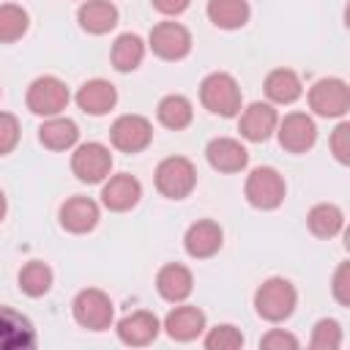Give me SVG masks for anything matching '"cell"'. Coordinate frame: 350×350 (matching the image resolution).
I'll return each instance as SVG.
<instances>
[{
    "label": "cell",
    "instance_id": "1",
    "mask_svg": "<svg viewBox=\"0 0 350 350\" xmlns=\"http://www.w3.org/2000/svg\"><path fill=\"white\" fill-rule=\"evenodd\" d=\"M298 304V293L293 287V282L282 279V276H271L265 279L257 293H254V309L262 320L268 323H282L295 312Z\"/></svg>",
    "mask_w": 350,
    "mask_h": 350
},
{
    "label": "cell",
    "instance_id": "2",
    "mask_svg": "<svg viewBox=\"0 0 350 350\" xmlns=\"http://www.w3.org/2000/svg\"><path fill=\"white\" fill-rule=\"evenodd\" d=\"M200 101L213 115L232 118L241 112V88H238L235 77H230L224 71H213L200 85Z\"/></svg>",
    "mask_w": 350,
    "mask_h": 350
},
{
    "label": "cell",
    "instance_id": "3",
    "mask_svg": "<svg viewBox=\"0 0 350 350\" xmlns=\"http://www.w3.org/2000/svg\"><path fill=\"white\" fill-rule=\"evenodd\" d=\"M71 312H74V320L88 328V331H107L115 320V306L109 301V295L98 287H85L77 293L74 304H71Z\"/></svg>",
    "mask_w": 350,
    "mask_h": 350
},
{
    "label": "cell",
    "instance_id": "4",
    "mask_svg": "<svg viewBox=\"0 0 350 350\" xmlns=\"http://www.w3.org/2000/svg\"><path fill=\"white\" fill-rule=\"evenodd\" d=\"M243 194H246L249 205H254L260 211H273L284 202L287 186H284V178L273 167H257L249 172Z\"/></svg>",
    "mask_w": 350,
    "mask_h": 350
},
{
    "label": "cell",
    "instance_id": "5",
    "mask_svg": "<svg viewBox=\"0 0 350 350\" xmlns=\"http://www.w3.org/2000/svg\"><path fill=\"white\" fill-rule=\"evenodd\" d=\"M197 186V170L183 156H170L156 167V189L170 200H183Z\"/></svg>",
    "mask_w": 350,
    "mask_h": 350
},
{
    "label": "cell",
    "instance_id": "6",
    "mask_svg": "<svg viewBox=\"0 0 350 350\" xmlns=\"http://www.w3.org/2000/svg\"><path fill=\"white\" fill-rule=\"evenodd\" d=\"M68 88L63 79L57 77H38L30 82L27 88V109L41 115V118H52V115H60L66 107H68Z\"/></svg>",
    "mask_w": 350,
    "mask_h": 350
},
{
    "label": "cell",
    "instance_id": "7",
    "mask_svg": "<svg viewBox=\"0 0 350 350\" xmlns=\"http://www.w3.org/2000/svg\"><path fill=\"white\" fill-rule=\"evenodd\" d=\"M309 107L320 118H342L350 109V88L345 79L325 77L309 88Z\"/></svg>",
    "mask_w": 350,
    "mask_h": 350
},
{
    "label": "cell",
    "instance_id": "8",
    "mask_svg": "<svg viewBox=\"0 0 350 350\" xmlns=\"http://www.w3.org/2000/svg\"><path fill=\"white\" fill-rule=\"evenodd\" d=\"M71 170L82 183H101L109 178L112 153L101 142H82L71 156Z\"/></svg>",
    "mask_w": 350,
    "mask_h": 350
},
{
    "label": "cell",
    "instance_id": "9",
    "mask_svg": "<svg viewBox=\"0 0 350 350\" xmlns=\"http://www.w3.org/2000/svg\"><path fill=\"white\" fill-rule=\"evenodd\" d=\"M148 46L161 60H180L191 52V33L180 22H159L148 36Z\"/></svg>",
    "mask_w": 350,
    "mask_h": 350
},
{
    "label": "cell",
    "instance_id": "10",
    "mask_svg": "<svg viewBox=\"0 0 350 350\" xmlns=\"http://www.w3.org/2000/svg\"><path fill=\"white\" fill-rule=\"evenodd\" d=\"M109 139L123 153H139V150H145L150 145L153 126L142 115H120L109 129Z\"/></svg>",
    "mask_w": 350,
    "mask_h": 350
},
{
    "label": "cell",
    "instance_id": "11",
    "mask_svg": "<svg viewBox=\"0 0 350 350\" xmlns=\"http://www.w3.org/2000/svg\"><path fill=\"white\" fill-rule=\"evenodd\" d=\"M115 331H118V339L123 345H129V347H145V345H150L159 336L161 323H159V317L153 312L137 309V312H129L126 317H120L118 325H115Z\"/></svg>",
    "mask_w": 350,
    "mask_h": 350
},
{
    "label": "cell",
    "instance_id": "12",
    "mask_svg": "<svg viewBox=\"0 0 350 350\" xmlns=\"http://www.w3.org/2000/svg\"><path fill=\"white\" fill-rule=\"evenodd\" d=\"M276 126H279V145L287 153H306L317 139V126L306 112H290Z\"/></svg>",
    "mask_w": 350,
    "mask_h": 350
},
{
    "label": "cell",
    "instance_id": "13",
    "mask_svg": "<svg viewBox=\"0 0 350 350\" xmlns=\"http://www.w3.org/2000/svg\"><path fill=\"white\" fill-rule=\"evenodd\" d=\"M36 347V328L33 323L11 309L0 306V350H30Z\"/></svg>",
    "mask_w": 350,
    "mask_h": 350
},
{
    "label": "cell",
    "instance_id": "14",
    "mask_svg": "<svg viewBox=\"0 0 350 350\" xmlns=\"http://www.w3.org/2000/svg\"><path fill=\"white\" fill-rule=\"evenodd\" d=\"M221 241H224L221 227H219L216 221H211V219H200V221H194V224L186 230V235H183V249H186V254L194 257V260H208V257H213V254L221 249Z\"/></svg>",
    "mask_w": 350,
    "mask_h": 350
},
{
    "label": "cell",
    "instance_id": "15",
    "mask_svg": "<svg viewBox=\"0 0 350 350\" xmlns=\"http://www.w3.org/2000/svg\"><path fill=\"white\" fill-rule=\"evenodd\" d=\"M142 197V186L134 175L129 172H118L112 175L104 186H101V202L104 208L115 211V213H123V211H131Z\"/></svg>",
    "mask_w": 350,
    "mask_h": 350
},
{
    "label": "cell",
    "instance_id": "16",
    "mask_svg": "<svg viewBox=\"0 0 350 350\" xmlns=\"http://www.w3.org/2000/svg\"><path fill=\"white\" fill-rule=\"evenodd\" d=\"M276 123H279L276 109L271 104H265V101H254V104H249L243 109V115L238 120V131L249 142H265L276 131Z\"/></svg>",
    "mask_w": 350,
    "mask_h": 350
},
{
    "label": "cell",
    "instance_id": "17",
    "mask_svg": "<svg viewBox=\"0 0 350 350\" xmlns=\"http://www.w3.org/2000/svg\"><path fill=\"white\" fill-rule=\"evenodd\" d=\"M205 159L219 172H241L249 164V150L232 137H216L208 142Z\"/></svg>",
    "mask_w": 350,
    "mask_h": 350
},
{
    "label": "cell",
    "instance_id": "18",
    "mask_svg": "<svg viewBox=\"0 0 350 350\" xmlns=\"http://www.w3.org/2000/svg\"><path fill=\"white\" fill-rule=\"evenodd\" d=\"M161 328L175 342H191V339H197L205 331V312L197 309V306H189V304L186 306H175L164 317Z\"/></svg>",
    "mask_w": 350,
    "mask_h": 350
},
{
    "label": "cell",
    "instance_id": "19",
    "mask_svg": "<svg viewBox=\"0 0 350 350\" xmlns=\"http://www.w3.org/2000/svg\"><path fill=\"white\" fill-rule=\"evenodd\" d=\"M156 290H159V295H161L164 301L180 304V301H186V298L191 295V290H194V276H191V271H189L186 265L170 262V265H164V268L156 273Z\"/></svg>",
    "mask_w": 350,
    "mask_h": 350
},
{
    "label": "cell",
    "instance_id": "20",
    "mask_svg": "<svg viewBox=\"0 0 350 350\" xmlns=\"http://www.w3.org/2000/svg\"><path fill=\"white\" fill-rule=\"evenodd\" d=\"M60 224L74 235L90 232L98 224V205L90 197H68L60 205Z\"/></svg>",
    "mask_w": 350,
    "mask_h": 350
},
{
    "label": "cell",
    "instance_id": "21",
    "mask_svg": "<svg viewBox=\"0 0 350 350\" xmlns=\"http://www.w3.org/2000/svg\"><path fill=\"white\" fill-rule=\"evenodd\" d=\"M118 104V90L107 79H90L77 90V107L88 115H107Z\"/></svg>",
    "mask_w": 350,
    "mask_h": 350
},
{
    "label": "cell",
    "instance_id": "22",
    "mask_svg": "<svg viewBox=\"0 0 350 350\" xmlns=\"http://www.w3.org/2000/svg\"><path fill=\"white\" fill-rule=\"evenodd\" d=\"M79 27L93 33V36H104L118 25V8L109 0H85L79 5Z\"/></svg>",
    "mask_w": 350,
    "mask_h": 350
},
{
    "label": "cell",
    "instance_id": "23",
    "mask_svg": "<svg viewBox=\"0 0 350 350\" xmlns=\"http://www.w3.org/2000/svg\"><path fill=\"white\" fill-rule=\"evenodd\" d=\"M38 139L44 148L49 150H68L77 145L79 139V129L71 118H60V115H52L46 118L41 126H38Z\"/></svg>",
    "mask_w": 350,
    "mask_h": 350
},
{
    "label": "cell",
    "instance_id": "24",
    "mask_svg": "<svg viewBox=\"0 0 350 350\" xmlns=\"http://www.w3.org/2000/svg\"><path fill=\"white\" fill-rule=\"evenodd\" d=\"M208 19L221 30H238L249 22V3L246 0H208Z\"/></svg>",
    "mask_w": 350,
    "mask_h": 350
},
{
    "label": "cell",
    "instance_id": "25",
    "mask_svg": "<svg viewBox=\"0 0 350 350\" xmlns=\"http://www.w3.org/2000/svg\"><path fill=\"white\" fill-rule=\"evenodd\" d=\"M301 93H304L301 79H298V74L290 71V68H273V71L265 77V96H268L273 104H293Z\"/></svg>",
    "mask_w": 350,
    "mask_h": 350
},
{
    "label": "cell",
    "instance_id": "26",
    "mask_svg": "<svg viewBox=\"0 0 350 350\" xmlns=\"http://www.w3.org/2000/svg\"><path fill=\"white\" fill-rule=\"evenodd\" d=\"M156 118H159L161 126H167V129H172V131H180V129H186V126L191 123L194 109H191V101H189L186 96L170 93V96H164V98L159 101Z\"/></svg>",
    "mask_w": 350,
    "mask_h": 350
},
{
    "label": "cell",
    "instance_id": "27",
    "mask_svg": "<svg viewBox=\"0 0 350 350\" xmlns=\"http://www.w3.org/2000/svg\"><path fill=\"white\" fill-rule=\"evenodd\" d=\"M109 57L118 71H134V68H139V63L145 57V41L137 33H123L115 38Z\"/></svg>",
    "mask_w": 350,
    "mask_h": 350
},
{
    "label": "cell",
    "instance_id": "28",
    "mask_svg": "<svg viewBox=\"0 0 350 350\" xmlns=\"http://www.w3.org/2000/svg\"><path fill=\"white\" fill-rule=\"evenodd\" d=\"M306 224H309L312 235H317V238H334L345 227V213L334 202H320V205H314L309 211Z\"/></svg>",
    "mask_w": 350,
    "mask_h": 350
},
{
    "label": "cell",
    "instance_id": "29",
    "mask_svg": "<svg viewBox=\"0 0 350 350\" xmlns=\"http://www.w3.org/2000/svg\"><path fill=\"white\" fill-rule=\"evenodd\" d=\"M49 287H52V268L46 262L33 260V262L22 265V271H19V290L25 295L38 298V295L49 293Z\"/></svg>",
    "mask_w": 350,
    "mask_h": 350
},
{
    "label": "cell",
    "instance_id": "30",
    "mask_svg": "<svg viewBox=\"0 0 350 350\" xmlns=\"http://www.w3.org/2000/svg\"><path fill=\"white\" fill-rule=\"evenodd\" d=\"M27 33V11L16 3L0 5V44H14Z\"/></svg>",
    "mask_w": 350,
    "mask_h": 350
},
{
    "label": "cell",
    "instance_id": "31",
    "mask_svg": "<svg viewBox=\"0 0 350 350\" xmlns=\"http://www.w3.org/2000/svg\"><path fill=\"white\" fill-rule=\"evenodd\" d=\"M309 345H312L314 350H336V347H342V325H339L334 317L317 320L314 328H312Z\"/></svg>",
    "mask_w": 350,
    "mask_h": 350
},
{
    "label": "cell",
    "instance_id": "32",
    "mask_svg": "<svg viewBox=\"0 0 350 350\" xmlns=\"http://www.w3.org/2000/svg\"><path fill=\"white\" fill-rule=\"evenodd\" d=\"M202 345H205L208 350H238V347H243V334H241L235 325L221 323V325H213V328L205 334Z\"/></svg>",
    "mask_w": 350,
    "mask_h": 350
},
{
    "label": "cell",
    "instance_id": "33",
    "mask_svg": "<svg viewBox=\"0 0 350 350\" xmlns=\"http://www.w3.org/2000/svg\"><path fill=\"white\" fill-rule=\"evenodd\" d=\"M19 142V120L11 112H0V156L11 153Z\"/></svg>",
    "mask_w": 350,
    "mask_h": 350
},
{
    "label": "cell",
    "instance_id": "34",
    "mask_svg": "<svg viewBox=\"0 0 350 350\" xmlns=\"http://www.w3.org/2000/svg\"><path fill=\"white\" fill-rule=\"evenodd\" d=\"M331 293L339 306H350V262H339L331 279Z\"/></svg>",
    "mask_w": 350,
    "mask_h": 350
},
{
    "label": "cell",
    "instance_id": "35",
    "mask_svg": "<svg viewBox=\"0 0 350 350\" xmlns=\"http://www.w3.org/2000/svg\"><path fill=\"white\" fill-rule=\"evenodd\" d=\"M331 153L339 164H350V123H339L331 134Z\"/></svg>",
    "mask_w": 350,
    "mask_h": 350
},
{
    "label": "cell",
    "instance_id": "36",
    "mask_svg": "<svg viewBox=\"0 0 350 350\" xmlns=\"http://www.w3.org/2000/svg\"><path fill=\"white\" fill-rule=\"evenodd\" d=\"M260 347L262 350H298V339L284 328H271L260 339Z\"/></svg>",
    "mask_w": 350,
    "mask_h": 350
},
{
    "label": "cell",
    "instance_id": "37",
    "mask_svg": "<svg viewBox=\"0 0 350 350\" xmlns=\"http://www.w3.org/2000/svg\"><path fill=\"white\" fill-rule=\"evenodd\" d=\"M189 3L191 0H153V8L167 14V16H178V14H183L189 8Z\"/></svg>",
    "mask_w": 350,
    "mask_h": 350
},
{
    "label": "cell",
    "instance_id": "38",
    "mask_svg": "<svg viewBox=\"0 0 350 350\" xmlns=\"http://www.w3.org/2000/svg\"><path fill=\"white\" fill-rule=\"evenodd\" d=\"M5 211H8V202H5V194L0 191V221H3V216H5Z\"/></svg>",
    "mask_w": 350,
    "mask_h": 350
}]
</instances>
